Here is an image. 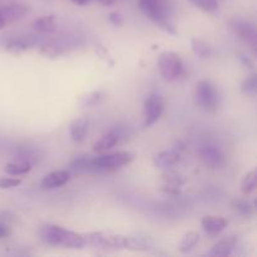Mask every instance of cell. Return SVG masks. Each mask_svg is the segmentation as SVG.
<instances>
[{
	"label": "cell",
	"instance_id": "obj_34",
	"mask_svg": "<svg viewBox=\"0 0 257 257\" xmlns=\"http://www.w3.org/2000/svg\"><path fill=\"white\" fill-rule=\"evenodd\" d=\"M8 235H9V231H8V228L5 227V226L0 225V238L7 237Z\"/></svg>",
	"mask_w": 257,
	"mask_h": 257
},
{
	"label": "cell",
	"instance_id": "obj_30",
	"mask_svg": "<svg viewBox=\"0 0 257 257\" xmlns=\"http://www.w3.org/2000/svg\"><path fill=\"white\" fill-rule=\"evenodd\" d=\"M39 53L44 57L48 58H57L60 55V50L59 48L54 47V45H50V44H45L43 47H40Z\"/></svg>",
	"mask_w": 257,
	"mask_h": 257
},
{
	"label": "cell",
	"instance_id": "obj_7",
	"mask_svg": "<svg viewBox=\"0 0 257 257\" xmlns=\"http://www.w3.org/2000/svg\"><path fill=\"white\" fill-rule=\"evenodd\" d=\"M165 104L163 99L160 94H151L145 100L143 105V127L150 128L151 125L155 124L162 115Z\"/></svg>",
	"mask_w": 257,
	"mask_h": 257
},
{
	"label": "cell",
	"instance_id": "obj_12",
	"mask_svg": "<svg viewBox=\"0 0 257 257\" xmlns=\"http://www.w3.org/2000/svg\"><path fill=\"white\" fill-rule=\"evenodd\" d=\"M70 180V173L68 171H54L45 176L40 182L42 190H54L64 186Z\"/></svg>",
	"mask_w": 257,
	"mask_h": 257
},
{
	"label": "cell",
	"instance_id": "obj_20",
	"mask_svg": "<svg viewBox=\"0 0 257 257\" xmlns=\"http://www.w3.org/2000/svg\"><path fill=\"white\" fill-rule=\"evenodd\" d=\"M33 168V163L28 162V161H18V162H12L5 165L4 171L10 176H23L27 175L28 172H30V170Z\"/></svg>",
	"mask_w": 257,
	"mask_h": 257
},
{
	"label": "cell",
	"instance_id": "obj_2",
	"mask_svg": "<svg viewBox=\"0 0 257 257\" xmlns=\"http://www.w3.org/2000/svg\"><path fill=\"white\" fill-rule=\"evenodd\" d=\"M39 237L48 245L62 246L67 248H82L85 246L82 233H77L57 225L42 226L39 230Z\"/></svg>",
	"mask_w": 257,
	"mask_h": 257
},
{
	"label": "cell",
	"instance_id": "obj_33",
	"mask_svg": "<svg viewBox=\"0 0 257 257\" xmlns=\"http://www.w3.org/2000/svg\"><path fill=\"white\" fill-rule=\"evenodd\" d=\"M240 60H241V62L243 63V64L247 65V67H250V68H252V67H253L252 60H251L250 58H248V57H246L245 54H240Z\"/></svg>",
	"mask_w": 257,
	"mask_h": 257
},
{
	"label": "cell",
	"instance_id": "obj_19",
	"mask_svg": "<svg viewBox=\"0 0 257 257\" xmlns=\"http://www.w3.org/2000/svg\"><path fill=\"white\" fill-rule=\"evenodd\" d=\"M105 92L104 90H92L89 93H85L79 98L80 107H95L100 104L104 100Z\"/></svg>",
	"mask_w": 257,
	"mask_h": 257
},
{
	"label": "cell",
	"instance_id": "obj_6",
	"mask_svg": "<svg viewBox=\"0 0 257 257\" xmlns=\"http://www.w3.org/2000/svg\"><path fill=\"white\" fill-rule=\"evenodd\" d=\"M158 68L162 77L168 82L177 80L183 72L182 60L173 52L161 53L158 57Z\"/></svg>",
	"mask_w": 257,
	"mask_h": 257
},
{
	"label": "cell",
	"instance_id": "obj_5",
	"mask_svg": "<svg viewBox=\"0 0 257 257\" xmlns=\"http://www.w3.org/2000/svg\"><path fill=\"white\" fill-rule=\"evenodd\" d=\"M85 245H90L93 247L99 248H112V250H122L127 246V236L117 235L112 232H88L83 233Z\"/></svg>",
	"mask_w": 257,
	"mask_h": 257
},
{
	"label": "cell",
	"instance_id": "obj_26",
	"mask_svg": "<svg viewBox=\"0 0 257 257\" xmlns=\"http://www.w3.org/2000/svg\"><path fill=\"white\" fill-rule=\"evenodd\" d=\"M70 167L77 172H90V157L89 156L77 157L70 163Z\"/></svg>",
	"mask_w": 257,
	"mask_h": 257
},
{
	"label": "cell",
	"instance_id": "obj_9",
	"mask_svg": "<svg viewBox=\"0 0 257 257\" xmlns=\"http://www.w3.org/2000/svg\"><path fill=\"white\" fill-rule=\"evenodd\" d=\"M200 157L203 165L208 168H212V170H220L226 163L225 153L222 152L220 147L213 145H207L201 148Z\"/></svg>",
	"mask_w": 257,
	"mask_h": 257
},
{
	"label": "cell",
	"instance_id": "obj_29",
	"mask_svg": "<svg viewBox=\"0 0 257 257\" xmlns=\"http://www.w3.org/2000/svg\"><path fill=\"white\" fill-rule=\"evenodd\" d=\"M163 180L166 185L175 186V187H181L186 182V178L177 172H166L163 175Z\"/></svg>",
	"mask_w": 257,
	"mask_h": 257
},
{
	"label": "cell",
	"instance_id": "obj_15",
	"mask_svg": "<svg viewBox=\"0 0 257 257\" xmlns=\"http://www.w3.org/2000/svg\"><path fill=\"white\" fill-rule=\"evenodd\" d=\"M88 127H89V120L85 117H80L73 120L69 128L70 140L75 143L83 142L84 138L87 137Z\"/></svg>",
	"mask_w": 257,
	"mask_h": 257
},
{
	"label": "cell",
	"instance_id": "obj_13",
	"mask_svg": "<svg viewBox=\"0 0 257 257\" xmlns=\"http://www.w3.org/2000/svg\"><path fill=\"white\" fill-rule=\"evenodd\" d=\"M227 220L221 216H205L201 221L203 231L210 236H217L227 227Z\"/></svg>",
	"mask_w": 257,
	"mask_h": 257
},
{
	"label": "cell",
	"instance_id": "obj_10",
	"mask_svg": "<svg viewBox=\"0 0 257 257\" xmlns=\"http://www.w3.org/2000/svg\"><path fill=\"white\" fill-rule=\"evenodd\" d=\"M29 12V5L19 4V3H13V4H7L0 7V15H2V18L4 19L7 25L17 22V20H20Z\"/></svg>",
	"mask_w": 257,
	"mask_h": 257
},
{
	"label": "cell",
	"instance_id": "obj_35",
	"mask_svg": "<svg viewBox=\"0 0 257 257\" xmlns=\"http://www.w3.org/2000/svg\"><path fill=\"white\" fill-rule=\"evenodd\" d=\"M72 2L77 5H85V4H88L90 0H72Z\"/></svg>",
	"mask_w": 257,
	"mask_h": 257
},
{
	"label": "cell",
	"instance_id": "obj_4",
	"mask_svg": "<svg viewBox=\"0 0 257 257\" xmlns=\"http://www.w3.org/2000/svg\"><path fill=\"white\" fill-rule=\"evenodd\" d=\"M196 103L206 112H215L220 107L221 95L217 87L211 80H200L195 90Z\"/></svg>",
	"mask_w": 257,
	"mask_h": 257
},
{
	"label": "cell",
	"instance_id": "obj_22",
	"mask_svg": "<svg viewBox=\"0 0 257 257\" xmlns=\"http://www.w3.org/2000/svg\"><path fill=\"white\" fill-rule=\"evenodd\" d=\"M30 45L32 44H30L28 40H25L24 38H17V39L9 40L7 47H5V49H7L9 53H12V54L19 55L22 54V53L27 52V50L30 48Z\"/></svg>",
	"mask_w": 257,
	"mask_h": 257
},
{
	"label": "cell",
	"instance_id": "obj_18",
	"mask_svg": "<svg viewBox=\"0 0 257 257\" xmlns=\"http://www.w3.org/2000/svg\"><path fill=\"white\" fill-rule=\"evenodd\" d=\"M152 240L147 236H127V250L148 251L152 248Z\"/></svg>",
	"mask_w": 257,
	"mask_h": 257
},
{
	"label": "cell",
	"instance_id": "obj_25",
	"mask_svg": "<svg viewBox=\"0 0 257 257\" xmlns=\"http://www.w3.org/2000/svg\"><path fill=\"white\" fill-rule=\"evenodd\" d=\"M232 208L243 217H251L253 213V207L250 205V202L245 200H235L232 202Z\"/></svg>",
	"mask_w": 257,
	"mask_h": 257
},
{
	"label": "cell",
	"instance_id": "obj_32",
	"mask_svg": "<svg viewBox=\"0 0 257 257\" xmlns=\"http://www.w3.org/2000/svg\"><path fill=\"white\" fill-rule=\"evenodd\" d=\"M109 20L113 25H115V27H119V25H122V23H123V19H122V17H120V14H118V13H115V12L110 13Z\"/></svg>",
	"mask_w": 257,
	"mask_h": 257
},
{
	"label": "cell",
	"instance_id": "obj_24",
	"mask_svg": "<svg viewBox=\"0 0 257 257\" xmlns=\"http://www.w3.org/2000/svg\"><path fill=\"white\" fill-rule=\"evenodd\" d=\"M257 185V175L256 171H250L247 175L243 177L242 182H241V191L243 195H250L255 191Z\"/></svg>",
	"mask_w": 257,
	"mask_h": 257
},
{
	"label": "cell",
	"instance_id": "obj_3",
	"mask_svg": "<svg viewBox=\"0 0 257 257\" xmlns=\"http://www.w3.org/2000/svg\"><path fill=\"white\" fill-rule=\"evenodd\" d=\"M135 157L132 152H115L90 157V172H113L130 165Z\"/></svg>",
	"mask_w": 257,
	"mask_h": 257
},
{
	"label": "cell",
	"instance_id": "obj_11",
	"mask_svg": "<svg viewBox=\"0 0 257 257\" xmlns=\"http://www.w3.org/2000/svg\"><path fill=\"white\" fill-rule=\"evenodd\" d=\"M123 138V131L120 128H115V130H110L108 131L105 135H103L97 142L93 143L92 150L94 152L98 153H103L109 151L110 148L114 147L115 145L120 142V140Z\"/></svg>",
	"mask_w": 257,
	"mask_h": 257
},
{
	"label": "cell",
	"instance_id": "obj_31",
	"mask_svg": "<svg viewBox=\"0 0 257 257\" xmlns=\"http://www.w3.org/2000/svg\"><path fill=\"white\" fill-rule=\"evenodd\" d=\"M22 183L20 178L13 177H0V190H8V188H14Z\"/></svg>",
	"mask_w": 257,
	"mask_h": 257
},
{
	"label": "cell",
	"instance_id": "obj_28",
	"mask_svg": "<svg viewBox=\"0 0 257 257\" xmlns=\"http://www.w3.org/2000/svg\"><path fill=\"white\" fill-rule=\"evenodd\" d=\"M198 9L207 13H213L218 9V0H190Z\"/></svg>",
	"mask_w": 257,
	"mask_h": 257
},
{
	"label": "cell",
	"instance_id": "obj_1",
	"mask_svg": "<svg viewBox=\"0 0 257 257\" xmlns=\"http://www.w3.org/2000/svg\"><path fill=\"white\" fill-rule=\"evenodd\" d=\"M138 7L141 12L163 32L173 35L177 34L175 24L171 20L172 10L167 0H140Z\"/></svg>",
	"mask_w": 257,
	"mask_h": 257
},
{
	"label": "cell",
	"instance_id": "obj_23",
	"mask_svg": "<svg viewBox=\"0 0 257 257\" xmlns=\"http://www.w3.org/2000/svg\"><path fill=\"white\" fill-rule=\"evenodd\" d=\"M191 47H192V52L198 58H208L212 53L210 45L205 42V40L200 39V38H193L191 40Z\"/></svg>",
	"mask_w": 257,
	"mask_h": 257
},
{
	"label": "cell",
	"instance_id": "obj_14",
	"mask_svg": "<svg viewBox=\"0 0 257 257\" xmlns=\"http://www.w3.org/2000/svg\"><path fill=\"white\" fill-rule=\"evenodd\" d=\"M181 160V153L177 152L172 148L170 151H162L158 155L155 156L153 158V163L157 168H163V170H167V168L173 167V166L177 165Z\"/></svg>",
	"mask_w": 257,
	"mask_h": 257
},
{
	"label": "cell",
	"instance_id": "obj_36",
	"mask_svg": "<svg viewBox=\"0 0 257 257\" xmlns=\"http://www.w3.org/2000/svg\"><path fill=\"white\" fill-rule=\"evenodd\" d=\"M7 27V24H5L4 19L2 18V15H0V29H4V28Z\"/></svg>",
	"mask_w": 257,
	"mask_h": 257
},
{
	"label": "cell",
	"instance_id": "obj_8",
	"mask_svg": "<svg viewBox=\"0 0 257 257\" xmlns=\"http://www.w3.org/2000/svg\"><path fill=\"white\" fill-rule=\"evenodd\" d=\"M230 29L236 37L240 38V39L243 40L246 44L250 45L253 50L256 49L257 35L253 24H251L247 20L237 19V18H236V19H232L230 22Z\"/></svg>",
	"mask_w": 257,
	"mask_h": 257
},
{
	"label": "cell",
	"instance_id": "obj_27",
	"mask_svg": "<svg viewBox=\"0 0 257 257\" xmlns=\"http://www.w3.org/2000/svg\"><path fill=\"white\" fill-rule=\"evenodd\" d=\"M241 90L246 95H255L257 92V78L255 74L246 78L241 84Z\"/></svg>",
	"mask_w": 257,
	"mask_h": 257
},
{
	"label": "cell",
	"instance_id": "obj_16",
	"mask_svg": "<svg viewBox=\"0 0 257 257\" xmlns=\"http://www.w3.org/2000/svg\"><path fill=\"white\" fill-rule=\"evenodd\" d=\"M58 19L55 15H47V17H42L39 19L34 20L32 24L33 30L38 34H48L57 29Z\"/></svg>",
	"mask_w": 257,
	"mask_h": 257
},
{
	"label": "cell",
	"instance_id": "obj_17",
	"mask_svg": "<svg viewBox=\"0 0 257 257\" xmlns=\"http://www.w3.org/2000/svg\"><path fill=\"white\" fill-rule=\"evenodd\" d=\"M236 248V240L233 237L225 238V240L218 241L217 243L211 247L208 251V256H230L233 253V250Z\"/></svg>",
	"mask_w": 257,
	"mask_h": 257
},
{
	"label": "cell",
	"instance_id": "obj_21",
	"mask_svg": "<svg viewBox=\"0 0 257 257\" xmlns=\"http://www.w3.org/2000/svg\"><path fill=\"white\" fill-rule=\"evenodd\" d=\"M198 242H200V235L197 232L191 231V232H187L183 236L182 241L178 246V250H180L181 253H188L197 246Z\"/></svg>",
	"mask_w": 257,
	"mask_h": 257
}]
</instances>
